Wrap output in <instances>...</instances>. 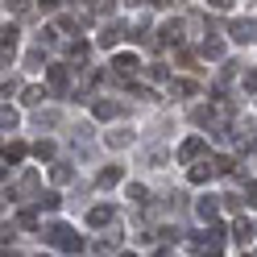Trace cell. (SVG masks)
Returning <instances> with one entry per match:
<instances>
[{"mask_svg": "<svg viewBox=\"0 0 257 257\" xmlns=\"http://www.w3.org/2000/svg\"><path fill=\"white\" fill-rule=\"evenodd\" d=\"M0 34H5V38H0V42H5V50H0V58H5V67H9V62H13V50H17V34H21V29H17V25H5Z\"/></svg>", "mask_w": 257, "mask_h": 257, "instance_id": "obj_7", "label": "cell"}, {"mask_svg": "<svg viewBox=\"0 0 257 257\" xmlns=\"http://www.w3.org/2000/svg\"><path fill=\"white\" fill-rule=\"evenodd\" d=\"M17 112H13V108H5V112H0V124H5V133H9V128H17Z\"/></svg>", "mask_w": 257, "mask_h": 257, "instance_id": "obj_24", "label": "cell"}, {"mask_svg": "<svg viewBox=\"0 0 257 257\" xmlns=\"http://www.w3.org/2000/svg\"><path fill=\"white\" fill-rule=\"evenodd\" d=\"M116 245H120V236L112 232V236H104V240H100V245H95V249H100V253H112V249H116Z\"/></svg>", "mask_w": 257, "mask_h": 257, "instance_id": "obj_28", "label": "cell"}, {"mask_svg": "<svg viewBox=\"0 0 257 257\" xmlns=\"http://www.w3.org/2000/svg\"><path fill=\"white\" fill-rule=\"evenodd\" d=\"M17 224H21V228H38V212H21Z\"/></svg>", "mask_w": 257, "mask_h": 257, "instance_id": "obj_29", "label": "cell"}, {"mask_svg": "<svg viewBox=\"0 0 257 257\" xmlns=\"http://www.w3.org/2000/svg\"><path fill=\"white\" fill-rule=\"evenodd\" d=\"M95 13H100V17L108 13V17H112V13H116V0H95Z\"/></svg>", "mask_w": 257, "mask_h": 257, "instance_id": "obj_30", "label": "cell"}, {"mask_svg": "<svg viewBox=\"0 0 257 257\" xmlns=\"http://www.w3.org/2000/svg\"><path fill=\"white\" fill-rule=\"evenodd\" d=\"M46 79H50V87H54V91H71V67H62V62L46 67Z\"/></svg>", "mask_w": 257, "mask_h": 257, "instance_id": "obj_4", "label": "cell"}, {"mask_svg": "<svg viewBox=\"0 0 257 257\" xmlns=\"http://www.w3.org/2000/svg\"><path fill=\"white\" fill-rule=\"evenodd\" d=\"M228 38H232V42H240V46H245V42H253V38H257V25H253L249 17H236V21L228 25Z\"/></svg>", "mask_w": 257, "mask_h": 257, "instance_id": "obj_3", "label": "cell"}, {"mask_svg": "<svg viewBox=\"0 0 257 257\" xmlns=\"http://www.w3.org/2000/svg\"><path fill=\"white\" fill-rule=\"evenodd\" d=\"M58 191H42V195H38V207H46V212H58Z\"/></svg>", "mask_w": 257, "mask_h": 257, "instance_id": "obj_18", "label": "cell"}, {"mask_svg": "<svg viewBox=\"0 0 257 257\" xmlns=\"http://www.w3.org/2000/svg\"><path fill=\"white\" fill-rule=\"evenodd\" d=\"M112 71H116L120 79H133L137 75V58L133 54H116V58H112Z\"/></svg>", "mask_w": 257, "mask_h": 257, "instance_id": "obj_8", "label": "cell"}, {"mask_svg": "<svg viewBox=\"0 0 257 257\" xmlns=\"http://www.w3.org/2000/svg\"><path fill=\"white\" fill-rule=\"evenodd\" d=\"M240 203H249V199H240V195H224V207H228V212H240Z\"/></svg>", "mask_w": 257, "mask_h": 257, "instance_id": "obj_31", "label": "cell"}, {"mask_svg": "<svg viewBox=\"0 0 257 257\" xmlns=\"http://www.w3.org/2000/svg\"><path fill=\"white\" fill-rule=\"evenodd\" d=\"M120 34H124V25H116V21H112V25H104V34H100V38H95V42H100V46H104V50H112V46H116V42H120Z\"/></svg>", "mask_w": 257, "mask_h": 257, "instance_id": "obj_12", "label": "cell"}, {"mask_svg": "<svg viewBox=\"0 0 257 257\" xmlns=\"http://www.w3.org/2000/svg\"><path fill=\"white\" fill-rule=\"evenodd\" d=\"M158 34H162V38H158L162 46H179V42H183V21H166Z\"/></svg>", "mask_w": 257, "mask_h": 257, "instance_id": "obj_9", "label": "cell"}, {"mask_svg": "<svg viewBox=\"0 0 257 257\" xmlns=\"http://www.w3.org/2000/svg\"><path fill=\"white\" fill-rule=\"evenodd\" d=\"M245 257H257V253H245Z\"/></svg>", "mask_w": 257, "mask_h": 257, "instance_id": "obj_40", "label": "cell"}, {"mask_svg": "<svg viewBox=\"0 0 257 257\" xmlns=\"http://www.w3.org/2000/svg\"><path fill=\"white\" fill-rule=\"evenodd\" d=\"M253 232H257V228H253V224L236 216V224H232V240H236V245H240V249H245V245H249V240H253Z\"/></svg>", "mask_w": 257, "mask_h": 257, "instance_id": "obj_11", "label": "cell"}, {"mask_svg": "<svg viewBox=\"0 0 257 257\" xmlns=\"http://www.w3.org/2000/svg\"><path fill=\"white\" fill-rule=\"evenodd\" d=\"M245 83H249V91H257V71H249V75H245Z\"/></svg>", "mask_w": 257, "mask_h": 257, "instance_id": "obj_36", "label": "cell"}, {"mask_svg": "<svg viewBox=\"0 0 257 257\" xmlns=\"http://www.w3.org/2000/svg\"><path fill=\"white\" fill-rule=\"evenodd\" d=\"M46 100V87H25V104H42Z\"/></svg>", "mask_w": 257, "mask_h": 257, "instance_id": "obj_27", "label": "cell"}, {"mask_svg": "<svg viewBox=\"0 0 257 257\" xmlns=\"http://www.w3.org/2000/svg\"><path fill=\"white\" fill-rule=\"evenodd\" d=\"M112 150H124V146H133V128H116V133H108L104 137Z\"/></svg>", "mask_w": 257, "mask_h": 257, "instance_id": "obj_14", "label": "cell"}, {"mask_svg": "<svg viewBox=\"0 0 257 257\" xmlns=\"http://www.w3.org/2000/svg\"><path fill=\"white\" fill-rule=\"evenodd\" d=\"M67 54H71V58H87V42H79V38H75V42L67 46Z\"/></svg>", "mask_w": 257, "mask_h": 257, "instance_id": "obj_26", "label": "cell"}, {"mask_svg": "<svg viewBox=\"0 0 257 257\" xmlns=\"http://www.w3.org/2000/svg\"><path fill=\"white\" fill-rule=\"evenodd\" d=\"M21 158H25V146H21V141H13V146H5V166H17Z\"/></svg>", "mask_w": 257, "mask_h": 257, "instance_id": "obj_17", "label": "cell"}, {"mask_svg": "<svg viewBox=\"0 0 257 257\" xmlns=\"http://www.w3.org/2000/svg\"><path fill=\"white\" fill-rule=\"evenodd\" d=\"M170 91H174V95H195V91H199V83H191V79H174Z\"/></svg>", "mask_w": 257, "mask_h": 257, "instance_id": "obj_19", "label": "cell"}, {"mask_svg": "<svg viewBox=\"0 0 257 257\" xmlns=\"http://www.w3.org/2000/svg\"><path fill=\"white\" fill-rule=\"evenodd\" d=\"M42 240H46V245H54V249H67V253H79V249H83V236H79L71 224H46V228H42Z\"/></svg>", "mask_w": 257, "mask_h": 257, "instance_id": "obj_1", "label": "cell"}, {"mask_svg": "<svg viewBox=\"0 0 257 257\" xmlns=\"http://www.w3.org/2000/svg\"><path fill=\"white\" fill-rule=\"evenodd\" d=\"M34 154H38V158H46V162H50V158H54V141H38V146H34Z\"/></svg>", "mask_w": 257, "mask_h": 257, "instance_id": "obj_25", "label": "cell"}, {"mask_svg": "<svg viewBox=\"0 0 257 257\" xmlns=\"http://www.w3.org/2000/svg\"><path fill=\"white\" fill-rule=\"evenodd\" d=\"M13 195H34V199H38V170H25L21 183H17V191H9L5 199H13Z\"/></svg>", "mask_w": 257, "mask_h": 257, "instance_id": "obj_6", "label": "cell"}, {"mask_svg": "<svg viewBox=\"0 0 257 257\" xmlns=\"http://www.w3.org/2000/svg\"><path fill=\"white\" fill-rule=\"evenodd\" d=\"M232 166H236L232 154H220V158H216V174H232Z\"/></svg>", "mask_w": 257, "mask_h": 257, "instance_id": "obj_21", "label": "cell"}, {"mask_svg": "<svg viewBox=\"0 0 257 257\" xmlns=\"http://www.w3.org/2000/svg\"><path fill=\"white\" fill-rule=\"evenodd\" d=\"M128 199H133L137 207H146V199H150V191L141 187V183H128Z\"/></svg>", "mask_w": 257, "mask_h": 257, "instance_id": "obj_20", "label": "cell"}, {"mask_svg": "<svg viewBox=\"0 0 257 257\" xmlns=\"http://www.w3.org/2000/svg\"><path fill=\"white\" fill-rule=\"evenodd\" d=\"M207 154V141L203 137H187L179 146V162H199V158Z\"/></svg>", "mask_w": 257, "mask_h": 257, "instance_id": "obj_2", "label": "cell"}, {"mask_svg": "<svg viewBox=\"0 0 257 257\" xmlns=\"http://www.w3.org/2000/svg\"><path fill=\"white\" fill-rule=\"evenodd\" d=\"M116 112H120V104H112V100H95V116H100V120H112Z\"/></svg>", "mask_w": 257, "mask_h": 257, "instance_id": "obj_16", "label": "cell"}, {"mask_svg": "<svg viewBox=\"0 0 257 257\" xmlns=\"http://www.w3.org/2000/svg\"><path fill=\"white\" fill-rule=\"evenodd\" d=\"M112 220H116V207H112V203H100V207H91V212H87L91 228H104V224H112Z\"/></svg>", "mask_w": 257, "mask_h": 257, "instance_id": "obj_5", "label": "cell"}, {"mask_svg": "<svg viewBox=\"0 0 257 257\" xmlns=\"http://www.w3.org/2000/svg\"><path fill=\"white\" fill-rule=\"evenodd\" d=\"M207 5H212V9H228L232 0H207Z\"/></svg>", "mask_w": 257, "mask_h": 257, "instance_id": "obj_37", "label": "cell"}, {"mask_svg": "<svg viewBox=\"0 0 257 257\" xmlns=\"http://www.w3.org/2000/svg\"><path fill=\"white\" fill-rule=\"evenodd\" d=\"M120 257H137V253H120Z\"/></svg>", "mask_w": 257, "mask_h": 257, "instance_id": "obj_39", "label": "cell"}, {"mask_svg": "<svg viewBox=\"0 0 257 257\" xmlns=\"http://www.w3.org/2000/svg\"><path fill=\"white\" fill-rule=\"evenodd\" d=\"M50 179H54V183H71L75 170H71V166H50Z\"/></svg>", "mask_w": 257, "mask_h": 257, "instance_id": "obj_22", "label": "cell"}, {"mask_svg": "<svg viewBox=\"0 0 257 257\" xmlns=\"http://www.w3.org/2000/svg\"><path fill=\"white\" fill-rule=\"evenodd\" d=\"M216 212H220V203H216V195H203V199L195 203V216H199L203 224H212V220H216Z\"/></svg>", "mask_w": 257, "mask_h": 257, "instance_id": "obj_10", "label": "cell"}, {"mask_svg": "<svg viewBox=\"0 0 257 257\" xmlns=\"http://www.w3.org/2000/svg\"><path fill=\"white\" fill-rule=\"evenodd\" d=\"M245 199H249V203H257V183H249V191H245Z\"/></svg>", "mask_w": 257, "mask_h": 257, "instance_id": "obj_35", "label": "cell"}, {"mask_svg": "<svg viewBox=\"0 0 257 257\" xmlns=\"http://www.w3.org/2000/svg\"><path fill=\"white\" fill-rule=\"evenodd\" d=\"M38 5H42V9H54V5H58V0H38Z\"/></svg>", "mask_w": 257, "mask_h": 257, "instance_id": "obj_38", "label": "cell"}, {"mask_svg": "<svg viewBox=\"0 0 257 257\" xmlns=\"http://www.w3.org/2000/svg\"><path fill=\"white\" fill-rule=\"evenodd\" d=\"M5 5H9L13 13H25V9H29V0H5Z\"/></svg>", "mask_w": 257, "mask_h": 257, "instance_id": "obj_34", "label": "cell"}, {"mask_svg": "<svg viewBox=\"0 0 257 257\" xmlns=\"http://www.w3.org/2000/svg\"><path fill=\"white\" fill-rule=\"evenodd\" d=\"M203 54H207V58H220V54H224V42L207 38V42H203Z\"/></svg>", "mask_w": 257, "mask_h": 257, "instance_id": "obj_23", "label": "cell"}, {"mask_svg": "<svg viewBox=\"0 0 257 257\" xmlns=\"http://www.w3.org/2000/svg\"><path fill=\"white\" fill-rule=\"evenodd\" d=\"M150 79H154V83H162V79H166V67H162V62H154V67H150Z\"/></svg>", "mask_w": 257, "mask_h": 257, "instance_id": "obj_32", "label": "cell"}, {"mask_svg": "<svg viewBox=\"0 0 257 257\" xmlns=\"http://www.w3.org/2000/svg\"><path fill=\"white\" fill-rule=\"evenodd\" d=\"M212 174H216V162H195L191 166V183H212Z\"/></svg>", "mask_w": 257, "mask_h": 257, "instance_id": "obj_13", "label": "cell"}, {"mask_svg": "<svg viewBox=\"0 0 257 257\" xmlns=\"http://www.w3.org/2000/svg\"><path fill=\"white\" fill-rule=\"evenodd\" d=\"M38 124H46V128L58 124V112H38Z\"/></svg>", "mask_w": 257, "mask_h": 257, "instance_id": "obj_33", "label": "cell"}, {"mask_svg": "<svg viewBox=\"0 0 257 257\" xmlns=\"http://www.w3.org/2000/svg\"><path fill=\"white\" fill-rule=\"evenodd\" d=\"M120 179H124V174H120V166H104V170H100V179H95V183H100V187L108 191V187H116Z\"/></svg>", "mask_w": 257, "mask_h": 257, "instance_id": "obj_15", "label": "cell"}]
</instances>
